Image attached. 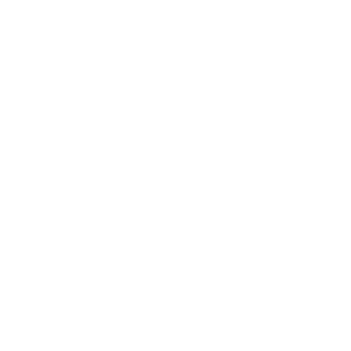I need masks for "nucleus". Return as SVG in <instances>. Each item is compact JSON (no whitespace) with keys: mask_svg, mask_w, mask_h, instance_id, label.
<instances>
[]
</instances>
